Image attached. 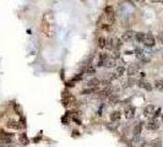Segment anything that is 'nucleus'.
<instances>
[{
    "label": "nucleus",
    "instance_id": "f257e3e1",
    "mask_svg": "<svg viewBox=\"0 0 163 147\" xmlns=\"http://www.w3.org/2000/svg\"><path fill=\"white\" fill-rule=\"evenodd\" d=\"M42 32L44 37L47 38H53L54 37V20L51 12H46L42 18Z\"/></svg>",
    "mask_w": 163,
    "mask_h": 147
},
{
    "label": "nucleus",
    "instance_id": "f03ea898",
    "mask_svg": "<svg viewBox=\"0 0 163 147\" xmlns=\"http://www.w3.org/2000/svg\"><path fill=\"white\" fill-rule=\"evenodd\" d=\"M104 13H106V16H107V18H108V21H109V24H114V21H115L114 9H113L110 5H108V6H106V9H104Z\"/></svg>",
    "mask_w": 163,
    "mask_h": 147
},
{
    "label": "nucleus",
    "instance_id": "7ed1b4c3",
    "mask_svg": "<svg viewBox=\"0 0 163 147\" xmlns=\"http://www.w3.org/2000/svg\"><path fill=\"white\" fill-rule=\"evenodd\" d=\"M0 142L4 145H10L12 140H11V135H9L7 132H5L3 129H0Z\"/></svg>",
    "mask_w": 163,
    "mask_h": 147
},
{
    "label": "nucleus",
    "instance_id": "20e7f679",
    "mask_svg": "<svg viewBox=\"0 0 163 147\" xmlns=\"http://www.w3.org/2000/svg\"><path fill=\"white\" fill-rule=\"evenodd\" d=\"M156 40H155V37H153L151 33H146L145 34V39H143V44L146 45V47H150L152 48L153 45H155Z\"/></svg>",
    "mask_w": 163,
    "mask_h": 147
},
{
    "label": "nucleus",
    "instance_id": "39448f33",
    "mask_svg": "<svg viewBox=\"0 0 163 147\" xmlns=\"http://www.w3.org/2000/svg\"><path fill=\"white\" fill-rule=\"evenodd\" d=\"M135 37H136V33H135L134 31H126L123 33V37H121V39L124 40V42H130V40L135 39Z\"/></svg>",
    "mask_w": 163,
    "mask_h": 147
},
{
    "label": "nucleus",
    "instance_id": "423d86ee",
    "mask_svg": "<svg viewBox=\"0 0 163 147\" xmlns=\"http://www.w3.org/2000/svg\"><path fill=\"white\" fill-rule=\"evenodd\" d=\"M124 72H125V67L124 66H118L117 70L110 75V80H115V79H118V77L123 76Z\"/></svg>",
    "mask_w": 163,
    "mask_h": 147
},
{
    "label": "nucleus",
    "instance_id": "0eeeda50",
    "mask_svg": "<svg viewBox=\"0 0 163 147\" xmlns=\"http://www.w3.org/2000/svg\"><path fill=\"white\" fill-rule=\"evenodd\" d=\"M64 104L65 105H67V107H70V105H74L75 103H76V98H75V96H72V94H70V93H67L65 97H64Z\"/></svg>",
    "mask_w": 163,
    "mask_h": 147
},
{
    "label": "nucleus",
    "instance_id": "6e6552de",
    "mask_svg": "<svg viewBox=\"0 0 163 147\" xmlns=\"http://www.w3.org/2000/svg\"><path fill=\"white\" fill-rule=\"evenodd\" d=\"M139 70H140V64H131L126 71H128V75L134 76V75H136V74L139 72Z\"/></svg>",
    "mask_w": 163,
    "mask_h": 147
},
{
    "label": "nucleus",
    "instance_id": "1a4fd4ad",
    "mask_svg": "<svg viewBox=\"0 0 163 147\" xmlns=\"http://www.w3.org/2000/svg\"><path fill=\"white\" fill-rule=\"evenodd\" d=\"M158 126H160V123H158L156 119H152V120H150L146 124V127L148 130H157Z\"/></svg>",
    "mask_w": 163,
    "mask_h": 147
},
{
    "label": "nucleus",
    "instance_id": "9d476101",
    "mask_svg": "<svg viewBox=\"0 0 163 147\" xmlns=\"http://www.w3.org/2000/svg\"><path fill=\"white\" fill-rule=\"evenodd\" d=\"M155 112H156V109H155L153 105H147V107L145 108V110H143V115L145 117H153Z\"/></svg>",
    "mask_w": 163,
    "mask_h": 147
},
{
    "label": "nucleus",
    "instance_id": "9b49d317",
    "mask_svg": "<svg viewBox=\"0 0 163 147\" xmlns=\"http://www.w3.org/2000/svg\"><path fill=\"white\" fill-rule=\"evenodd\" d=\"M108 58H109V57H108L106 53H101V54H99V60H98L97 65H98V66H104V64H106V61H107Z\"/></svg>",
    "mask_w": 163,
    "mask_h": 147
},
{
    "label": "nucleus",
    "instance_id": "f8f14e48",
    "mask_svg": "<svg viewBox=\"0 0 163 147\" xmlns=\"http://www.w3.org/2000/svg\"><path fill=\"white\" fill-rule=\"evenodd\" d=\"M6 126H7L9 129H13V130H19V129H21V125H20V123H17V121H13V120H10V121H7Z\"/></svg>",
    "mask_w": 163,
    "mask_h": 147
},
{
    "label": "nucleus",
    "instance_id": "ddd939ff",
    "mask_svg": "<svg viewBox=\"0 0 163 147\" xmlns=\"http://www.w3.org/2000/svg\"><path fill=\"white\" fill-rule=\"evenodd\" d=\"M135 114V108L134 107H129L125 109V118L126 119H131Z\"/></svg>",
    "mask_w": 163,
    "mask_h": 147
},
{
    "label": "nucleus",
    "instance_id": "4468645a",
    "mask_svg": "<svg viewBox=\"0 0 163 147\" xmlns=\"http://www.w3.org/2000/svg\"><path fill=\"white\" fill-rule=\"evenodd\" d=\"M120 117H121L120 112H118V110H115V112H113V113L110 114V120H112L113 123H117V121H119Z\"/></svg>",
    "mask_w": 163,
    "mask_h": 147
},
{
    "label": "nucleus",
    "instance_id": "2eb2a0df",
    "mask_svg": "<svg viewBox=\"0 0 163 147\" xmlns=\"http://www.w3.org/2000/svg\"><path fill=\"white\" fill-rule=\"evenodd\" d=\"M131 142H133V146H135V147H139V146H142L143 145V140L141 139V137H139V136H135L134 140L131 141Z\"/></svg>",
    "mask_w": 163,
    "mask_h": 147
},
{
    "label": "nucleus",
    "instance_id": "dca6fc26",
    "mask_svg": "<svg viewBox=\"0 0 163 147\" xmlns=\"http://www.w3.org/2000/svg\"><path fill=\"white\" fill-rule=\"evenodd\" d=\"M99 82H101V81H99L98 79H96V77H93L92 80L87 81V84H86V85H87V87H97V86L99 85Z\"/></svg>",
    "mask_w": 163,
    "mask_h": 147
},
{
    "label": "nucleus",
    "instance_id": "f3484780",
    "mask_svg": "<svg viewBox=\"0 0 163 147\" xmlns=\"http://www.w3.org/2000/svg\"><path fill=\"white\" fill-rule=\"evenodd\" d=\"M91 93H97V87H88V88L84 90L81 92V94H91Z\"/></svg>",
    "mask_w": 163,
    "mask_h": 147
},
{
    "label": "nucleus",
    "instance_id": "a211bd4d",
    "mask_svg": "<svg viewBox=\"0 0 163 147\" xmlns=\"http://www.w3.org/2000/svg\"><path fill=\"white\" fill-rule=\"evenodd\" d=\"M96 67L94 66H88V67H86V70H85V74L86 75H88V76H93L94 74H96Z\"/></svg>",
    "mask_w": 163,
    "mask_h": 147
},
{
    "label": "nucleus",
    "instance_id": "6ab92c4d",
    "mask_svg": "<svg viewBox=\"0 0 163 147\" xmlns=\"http://www.w3.org/2000/svg\"><path fill=\"white\" fill-rule=\"evenodd\" d=\"M139 86L142 87V88H145L146 91H151L152 90V86L148 84V82H145V81H139Z\"/></svg>",
    "mask_w": 163,
    "mask_h": 147
},
{
    "label": "nucleus",
    "instance_id": "aec40b11",
    "mask_svg": "<svg viewBox=\"0 0 163 147\" xmlns=\"http://www.w3.org/2000/svg\"><path fill=\"white\" fill-rule=\"evenodd\" d=\"M104 66H107V67H113V66H115V59H114V58H108L107 61H106V64H104Z\"/></svg>",
    "mask_w": 163,
    "mask_h": 147
},
{
    "label": "nucleus",
    "instance_id": "412c9836",
    "mask_svg": "<svg viewBox=\"0 0 163 147\" xmlns=\"http://www.w3.org/2000/svg\"><path fill=\"white\" fill-rule=\"evenodd\" d=\"M141 129H142V123H139L137 125L134 127V135L135 136H139L140 132H141Z\"/></svg>",
    "mask_w": 163,
    "mask_h": 147
},
{
    "label": "nucleus",
    "instance_id": "4be33fe9",
    "mask_svg": "<svg viewBox=\"0 0 163 147\" xmlns=\"http://www.w3.org/2000/svg\"><path fill=\"white\" fill-rule=\"evenodd\" d=\"M19 139H20V141H21V144L22 145H27L28 144V137L26 136V134H20V136H19Z\"/></svg>",
    "mask_w": 163,
    "mask_h": 147
},
{
    "label": "nucleus",
    "instance_id": "5701e85b",
    "mask_svg": "<svg viewBox=\"0 0 163 147\" xmlns=\"http://www.w3.org/2000/svg\"><path fill=\"white\" fill-rule=\"evenodd\" d=\"M108 100H109L110 104H115L118 100H119V97H118L117 94H110L109 97H108Z\"/></svg>",
    "mask_w": 163,
    "mask_h": 147
},
{
    "label": "nucleus",
    "instance_id": "b1692460",
    "mask_svg": "<svg viewBox=\"0 0 163 147\" xmlns=\"http://www.w3.org/2000/svg\"><path fill=\"white\" fill-rule=\"evenodd\" d=\"M106 44H107V39L104 38V37H99V39H98V45H99V48H104Z\"/></svg>",
    "mask_w": 163,
    "mask_h": 147
},
{
    "label": "nucleus",
    "instance_id": "393cba45",
    "mask_svg": "<svg viewBox=\"0 0 163 147\" xmlns=\"http://www.w3.org/2000/svg\"><path fill=\"white\" fill-rule=\"evenodd\" d=\"M145 34H146V33H142V32H139V33H136V37H135V38H136L140 43H143Z\"/></svg>",
    "mask_w": 163,
    "mask_h": 147
},
{
    "label": "nucleus",
    "instance_id": "a878e982",
    "mask_svg": "<svg viewBox=\"0 0 163 147\" xmlns=\"http://www.w3.org/2000/svg\"><path fill=\"white\" fill-rule=\"evenodd\" d=\"M155 87L157 90H163V80H156L155 81Z\"/></svg>",
    "mask_w": 163,
    "mask_h": 147
},
{
    "label": "nucleus",
    "instance_id": "bb28decb",
    "mask_svg": "<svg viewBox=\"0 0 163 147\" xmlns=\"http://www.w3.org/2000/svg\"><path fill=\"white\" fill-rule=\"evenodd\" d=\"M113 42H114V48L119 49L121 47V40L119 38H114V39H113Z\"/></svg>",
    "mask_w": 163,
    "mask_h": 147
},
{
    "label": "nucleus",
    "instance_id": "cd10ccee",
    "mask_svg": "<svg viewBox=\"0 0 163 147\" xmlns=\"http://www.w3.org/2000/svg\"><path fill=\"white\" fill-rule=\"evenodd\" d=\"M106 47H107L108 49L114 48V42H113V39H107V44H106Z\"/></svg>",
    "mask_w": 163,
    "mask_h": 147
},
{
    "label": "nucleus",
    "instance_id": "c85d7f7f",
    "mask_svg": "<svg viewBox=\"0 0 163 147\" xmlns=\"http://www.w3.org/2000/svg\"><path fill=\"white\" fill-rule=\"evenodd\" d=\"M120 57V53H119V50H114V53H113V58H114V59H118V58H119Z\"/></svg>",
    "mask_w": 163,
    "mask_h": 147
},
{
    "label": "nucleus",
    "instance_id": "c756f323",
    "mask_svg": "<svg viewBox=\"0 0 163 147\" xmlns=\"http://www.w3.org/2000/svg\"><path fill=\"white\" fill-rule=\"evenodd\" d=\"M158 40H160L161 44L163 45V32H160V33H158Z\"/></svg>",
    "mask_w": 163,
    "mask_h": 147
},
{
    "label": "nucleus",
    "instance_id": "7c9ffc66",
    "mask_svg": "<svg viewBox=\"0 0 163 147\" xmlns=\"http://www.w3.org/2000/svg\"><path fill=\"white\" fill-rule=\"evenodd\" d=\"M102 27H103V30H107V31L109 30V25H108V24H104V25H103Z\"/></svg>",
    "mask_w": 163,
    "mask_h": 147
},
{
    "label": "nucleus",
    "instance_id": "2f4dec72",
    "mask_svg": "<svg viewBox=\"0 0 163 147\" xmlns=\"http://www.w3.org/2000/svg\"><path fill=\"white\" fill-rule=\"evenodd\" d=\"M152 3H163V0H151Z\"/></svg>",
    "mask_w": 163,
    "mask_h": 147
},
{
    "label": "nucleus",
    "instance_id": "473e14b6",
    "mask_svg": "<svg viewBox=\"0 0 163 147\" xmlns=\"http://www.w3.org/2000/svg\"><path fill=\"white\" fill-rule=\"evenodd\" d=\"M136 1H139V3H142V1H145V0H136Z\"/></svg>",
    "mask_w": 163,
    "mask_h": 147
},
{
    "label": "nucleus",
    "instance_id": "72a5a7b5",
    "mask_svg": "<svg viewBox=\"0 0 163 147\" xmlns=\"http://www.w3.org/2000/svg\"><path fill=\"white\" fill-rule=\"evenodd\" d=\"M0 147H6V146H0Z\"/></svg>",
    "mask_w": 163,
    "mask_h": 147
},
{
    "label": "nucleus",
    "instance_id": "f704fd0d",
    "mask_svg": "<svg viewBox=\"0 0 163 147\" xmlns=\"http://www.w3.org/2000/svg\"><path fill=\"white\" fill-rule=\"evenodd\" d=\"M162 121H163V115H162Z\"/></svg>",
    "mask_w": 163,
    "mask_h": 147
}]
</instances>
